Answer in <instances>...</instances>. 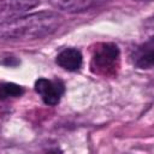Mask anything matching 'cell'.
Listing matches in <instances>:
<instances>
[{
  "mask_svg": "<svg viewBox=\"0 0 154 154\" xmlns=\"http://www.w3.org/2000/svg\"><path fill=\"white\" fill-rule=\"evenodd\" d=\"M61 24L63 17L48 11L8 18L0 23V40L28 41L43 38L55 32Z\"/></svg>",
  "mask_w": 154,
  "mask_h": 154,
  "instance_id": "1",
  "label": "cell"
},
{
  "mask_svg": "<svg viewBox=\"0 0 154 154\" xmlns=\"http://www.w3.org/2000/svg\"><path fill=\"white\" fill-rule=\"evenodd\" d=\"M35 90L46 105L55 106L59 103L65 91V87L64 83L59 79L52 81L47 78H38L35 83Z\"/></svg>",
  "mask_w": 154,
  "mask_h": 154,
  "instance_id": "2",
  "label": "cell"
},
{
  "mask_svg": "<svg viewBox=\"0 0 154 154\" xmlns=\"http://www.w3.org/2000/svg\"><path fill=\"white\" fill-rule=\"evenodd\" d=\"M119 58V49L113 43H101L94 52L93 55V70L101 72L109 70L114 66Z\"/></svg>",
  "mask_w": 154,
  "mask_h": 154,
  "instance_id": "3",
  "label": "cell"
},
{
  "mask_svg": "<svg viewBox=\"0 0 154 154\" xmlns=\"http://www.w3.org/2000/svg\"><path fill=\"white\" fill-rule=\"evenodd\" d=\"M134 65L138 69H150L154 61V37L140 45L132 54Z\"/></svg>",
  "mask_w": 154,
  "mask_h": 154,
  "instance_id": "4",
  "label": "cell"
},
{
  "mask_svg": "<svg viewBox=\"0 0 154 154\" xmlns=\"http://www.w3.org/2000/svg\"><path fill=\"white\" fill-rule=\"evenodd\" d=\"M57 64L67 71H76L82 65V54L76 48H65L57 55Z\"/></svg>",
  "mask_w": 154,
  "mask_h": 154,
  "instance_id": "5",
  "label": "cell"
},
{
  "mask_svg": "<svg viewBox=\"0 0 154 154\" xmlns=\"http://www.w3.org/2000/svg\"><path fill=\"white\" fill-rule=\"evenodd\" d=\"M51 4L61 11L71 12V13L83 12L97 5V2L90 1V0H60V1H52Z\"/></svg>",
  "mask_w": 154,
  "mask_h": 154,
  "instance_id": "6",
  "label": "cell"
},
{
  "mask_svg": "<svg viewBox=\"0 0 154 154\" xmlns=\"http://www.w3.org/2000/svg\"><path fill=\"white\" fill-rule=\"evenodd\" d=\"M40 5L37 1H7V2H0V12H10V13H17L23 12L26 10H30L32 7H36Z\"/></svg>",
  "mask_w": 154,
  "mask_h": 154,
  "instance_id": "7",
  "label": "cell"
},
{
  "mask_svg": "<svg viewBox=\"0 0 154 154\" xmlns=\"http://www.w3.org/2000/svg\"><path fill=\"white\" fill-rule=\"evenodd\" d=\"M23 94V88L14 83H4L0 85V99L19 96Z\"/></svg>",
  "mask_w": 154,
  "mask_h": 154,
  "instance_id": "8",
  "label": "cell"
},
{
  "mask_svg": "<svg viewBox=\"0 0 154 154\" xmlns=\"http://www.w3.org/2000/svg\"><path fill=\"white\" fill-rule=\"evenodd\" d=\"M46 154H63L58 148H54V149H51V150H48Z\"/></svg>",
  "mask_w": 154,
  "mask_h": 154,
  "instance_id": "9",
  "label": "cell"
}]
</instances>
